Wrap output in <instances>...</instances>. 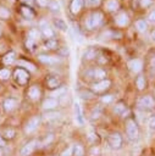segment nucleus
I'll use <instances>...</instances> for the list:
<instances>
[{"label":"nucleus","instance_id":"obj_43","mask_svg":"<svg viewBox=\"0 0 155 156\" xmlns=\"http://www.w3.org/2000/svg\"><path fill=\"white\" fill-rule=\"evenodd\" d=\"M21 1H22V2H24V4H27V6L33 4V0H21Z\"/></svg>","mask_w":155,"mask_h":156},{"label":"nucleus","instance_id":"obj_31","mask_svg":"<svg viewBox=\"0 0 155 156\" xmlns=\"http://www.w3.org/2000/svg\"><path fill=\"white\" fill-rule=\"evenodd\" d=\"M13 135H15V130H12V129H6V130L4 132V136H5V138L11 139V138H13Z\"/></svg>","mask_w":155,"mask_h":156},{"label":"nucleus","instance_id":"obj_33","mask_svg":"<svg viewBox=\"0 0 155 156\" xmlns=\"http://www.w3.org/2000/svg\"><path fill=\"white\" fill-rule=\"evenodd\" d=\"M66 93V89L62 87V88H60V89H57V90H55L54 93H52V96H61L62 94H65Z\"/></svg>","mask_w":155,"mask_h":156},{"label":"nucleus","instance_id":"obj_47","mask_svg":"<svg viewBox=\"0 0 155 156\" xmlns=\"http://www.w3.org/2000/svg\"><path fill=\"white\" fill-rule=\"evenodd\" d=\"M0 34H1V29H0Z\"/></svg>","mask_w":155,"mask_h":156},{"label":"nucleus","instance_id":"obj_45","mask_svg":"<svg viewBox=\"0 0 155 156\" xmlns=\"http://www.w3.org/2000/svg\"><path fill=\"white\" fill-rule=\"evenodd\" d=\"M151 38H153V39L155 40V29H154V30L151 32Z\"/></svg>","mask_w":155,"mask_h":156},{"label":"nucleus","instance_id":"obj_30","mask_svg":"<svg viewBox=\"0 0 155 156\" xmlns=\"http://www.w3.org/2000/svg\"><path fill=\"white\" fill-rule=\"evenodd\" d=\"M43 33H44V35L48 37V38H51V37L54 35L52 30H51L50 28H48V27H43Z\"/></svg>","mask_w":155,"mask_h":156},{"label":"nucleus","instance_id":"obj_1","mask_svg":"<svg viewBox=\"0 0 155 156\" xmlns=\"http://www.w3.org/2000/svg\"><path fill=\"white\" fill-rule=\"evenodd\" d=\"M103 22V13L101 12H93L92 15H89L85 20V26L89 29H94L96 27H99Z\"/></svg>","mask_w":155,"mask_h":156},{"label":"nucleus","instance_id":"obj_32","mask_svg":"<svg viewBox=\"0 0 155 156\" xmlns=\"http://www.w3.org/2000/svg\"><path fill=\"white\" fill-rule=\"evenodd\" d=\"M72 152H73V146H70V147H67L65 151H62L60 156H71Z\"/></svg>","mask_w":155,"mask_h":156},{"label":"nucleus","instance_id":"obj_46","mask_svg":"<svg viewBox=\"0 0 155 156\" xmlns=\"http://www.w3.org/2000/svg\"><path fill=\"white\" fill-rule=\"evenodd\" d=\"M0 156H1V150H0Z\"/></svg>","mask_w":155,"mask_h":156},{"label":"nucleus","instance_id":"obj_24","mask_svg":"<svg viewBox=\"0 0 155 156\" xmlns=\"http://www.w3.org/2000/svg\"><path fill=\"white\" fill-rule=\"evenodd\" d=\"M124 110H126V106H124L122 102L117 104V105L115 106V108H114V111H115L116 113H121V115H124Z\"/></svg>","mask_w":155,"mask_h":156},{"label":"nucleus","instance_id":"obj_4","mask_svg":"<svg viewBox=\"0 0 155 156\" xmlns=\"http://www.w3.org/2000/svg\"><path fill=\"white\" fill-rule=\"evenodd\" d=\"M109 144L112 149H118L122 144V138L118 133H112L110 136H109Z\"/></svg>","mask_w":155,"mask_h":156},{"label":"nucleus","instance_id":"obj_23","mask_svg":"<svg viewBox=\"0 0 155 156\" xmlns=\"http://www.w3.org/2000/svg\"><path fill=\"white\" fill-rule=\"evenodd\" d=\"M135 84H137V87H138L139 90L144 89V87H145V79H144V77L143 76H139L137 78V80H135Z\"/></svg>","mask_w":155,"mask_h":156},{"label":"nucleus","instance_id":"obj_13","mask_svg":"<svg viewBox=\"0 0 155 156\" xmlns=\"http://www.w3.org/2000/svg\"><path fill=\"white\" fill-rule=\"evenodd\" d=\"M57 106V101L56 99L54 98H49V99H45L44 102H43V108L44 110H52Z\"/></svg>","mask_w":155,"mask_h":156},{"label":"nucleus","instance_id":"obj_18","mask_svg":"<svg viewBox=\"0 0 155 156\" xmlns=\"http://www.w3.org/2000/svg\"><path fill=\"white\" fill-rule=\"evenodd\" d=\"M21 12H22V15H23L26 18H29V20H32V18L34 17V13H33L32 9H29L28 6H23V7L21 9Z\"/></svg>","mask_w":155,"mask_h":156},{"label":"nucleus","instance_id":"obj_6","mask_svg":"<svg viewBox=\"0 0 155 156\" xmlns=\"http://www.w3.org/2000/svg\"><path fill=\"white\" fill-rule=\"evenodd\" d=\"M39 122H40V119H39V117H32L29 121H28V123L26 124V128H24V132L26 133H32L33 130H35L37 129V127L39 126Z\"/></svg>","mask_w":155,"mask_h":156},{"label":"nucleus","instance_id":"obj_8","mask_svg":"<svg viewBox=\"0 0 155 156\" xmlns=\"http://www.w3.org/2000/svg\"><path fill=\"white\" fill-rule=\"evenodd\" d=\"M115 23H116L118 27H126V26H128V23H129V17H128V15L124 13V12L117 15L116 18H115Z\"/></svg>","mask_w":155,"mask_h":156},{"label":"nucleus","instance_id":"obj_34","mask_svg":"<svg viewBox=\"0 0 155 156\" xmlns=\"http://www.w3.org/2000/svg\"><path fill=\"white\" fill-rule=\"evenodd\" d=\"M85 58H88V60H90V58H93V57H95V51L93 50V49H90V50H88L87 52H85Z\"/></svg>","mask_w":155,"mask_h":156},{"label":"nucleus","instance_id":"obj_9","mask_svg":"<svg viewBox=\"0 0 155 156\" xmlns=\"http://www.w3.org/2000/svg\"><path fill=\"white\" fill-rule=\"evenodd\" d=\"M35 145H37V141L35 140H32V141L27 143L22 147V150H21V156H28V155H31L33 152V150L35 149Z\"/></svg>","mask_w":155,"mask_h":156},{"label":"nucleus","instance_id":"obj_44","mask_svg":"<svg viewBox=\"0 0 155 156\" xmlns=\"http://www.w3.org/2000/svg\"><path fill=\"white\" fill-rule=\"evenodd\" d=\"M0 145H1V146H4V145H5V141L2 140V138H1V136H0Z\"/></svg>","mask_w":155,"mask_h":156},{"label":"nucleus","instance_id":"obj_12","mask_svg":"<svg viewBox=\"0 0 155 156\" xmlns=\"http://www.w3.org/2000/svg\"><path fill=\"white\" fill-rule=\"evenodd\" d=\"M2 106H4V110L6 112H10V111H12L17 106V100L13 99V98H9V99H6L4 101V105Z\"/></svg>","mask_w":155,"mask_h":156},{"label":"nucleus","instance_id":"obj_11","mask_svg":"<svg viewBox=\"0 0 155 156\" xmlns=\"http://www.w3.org/2000/svg\"><path fill=\"white\" fill-rule=\"evenodd\" d=\"M38 58H39V61H41L43 63H48V65H54V63H57V62L60 61L57 57L49 56V55H44V54L39 55Z\"/></svg>","mask_w":155,"mask_h":156},{"label":"nucleus","instance_id":"obj_14","mask_svg":"<svg viewBox=\"0 0 155 156\" xmlns=\"http://www.w3.org/2000/svg\"><path fill=\"white\" fill-rule=\"evenodd\" d=\"M28 95H29V98L32 100H38L40 98V90H39V88L37 85L31 87L29 90H28Z\"/></svg>","mask_w":155,"mask_h":156},{"label":"nucleus","instance_id":"obj_27","mask_svg":"<svg viewBox=\"0 0 155 156\" xmlns=\"http://www.w3.org/2000/svg\"><path fill=\"white\" fill-rule=\"evenodd\" d=\"M73 151H74L76 156H83V154H84V150H83V147L81 145H76L73 147Z\"/></svg>","mask_w":155,"mask_h":156},{"label":"nucleus","instance_id":"obj_15","mask_svg":"<svg viewBox=\"0 0 155 156\" xmlns=\"http://www.w3.org/2000/svg\"><path fill=\"white\" fill-rule=\"evenodd\" d=\"M118 7H120V4H118L117 0H107V1L105 2V9H106L107 11H110V12L118 10Z\"/></svg>","mask_w":155,"mask_h":156},{"label":"nucleus","instance_id":"obj_25","mask_svg":"<svg viewBox=\"0 0 155 156\" xmlns=\"http://www.w3.org/2000/svg\"><path fill=\"white\" fill-rule=\"evenodd\" d=\"M56 40H54V39H49L46 43H45V49H49V50H51V49H55L56 48Z\"/></svg>","mask_w":155,"mask_h":156},{"label":"nucleus","instance_id":"obj_17","mask_svg":"<svg viewBox=\"0 0 155 156\" xmlns=\"http://www.w3.org/2000/svg\"><path fill=\"white\" fill-rule=\"evenodd\" d=\"M74 116H76V119L79 124H83L84 123V119H83V116H82V111H81V106L78 104H74Z\"/></svg>","mask_w":155,"mask_h":156},{"label":"nucleus","instance_id":"obj_22","mask_svg":"<svg viewBox=\"0 0 155 156\" xmlns=\"http://www.w3.org/2000/svg\"><path fill=\"white\" fill-rule=\"evenodd\" d=\"M48 85H49L50 88H59V85H60V79H59L57 77H50V78L48 79Z\"/></svg>","mask_w":155,"mask_h":156},{"label":"nucleus","instance_id":"obj_36","mask_svg":"<svg viewBox=\"0 0 155 156\" xmlns=\"http://www.w3.org/2000/svg\"><path fill=\"white\" fill-rule=\"evenodd\" d=\"M148 20H149L151 23H155V10H153V11L148 15Z\"/></svg>","mask_w":155,"mask_h":156},{"label":"nucleus","instance_id":"obj_41","mask_svg":"<svg viewBox=\"0 0 155 156\" xmlns=\"http://www.w3.org/2000/svg\"><path fill=\"white\" fill-rule=\"evenodd\" d=\"M149 126H150L151 128H155V117H153V118L149 121Z\"/></svg>","mask_w":155,"mask_h":156},{"label":"nucleus","instance_id":"obj_16","mask_svg":"<svg viewBox=\"0 0 155 156\" xmlns=\"http://www.w3.org/2000/svg\"><path fill=\"white\" fill-rule=\"evenodd\" d=\"M83 6V0H72L71 2V11L73 13H78Z\"/></svg>","mask_w":155,"mask_h":156},{"label":"nucleus","instance_id":"obj_29","mask_svg":"<svg viewBox=\"0 0 155 156\" xmlns=\"http://www.w3.org/2000/svg\"><path fill=\"white\" fill-rule=\"evenodd\" d=\"M101 0H85V5L89 6V7H95L100 4Z\"/></svg>","mask_w":155,"mask_h":156},{"label":"nucleus","instance_id":"obj_39","mask_svg":"<svg viewBox=\"0 0 155 156\" xmlns=\"http://www.w3.org/2000/svg\"><path fill=\"white\" fill-rule=\"evenodd\" d=\"M38 35H39V34H38V32H37L35 29H32V30L29 32V38H31V39H33V40H34V39H35V37H38Z\"/></svg>","mask_w":155,"mask_h":156},{"label":"nucleus","instance_id":"obj_38","mask_svg":"<svg viewBox=\"0 0 155 156\" xmlns=\"http://www.w3.org/2000/svg\"><path fill=\"white\" fill-rule=\"evenodd\" d=\"M151 2H153V0H140V5H142L143 7H148V6H150Z\"/></svg>","mask_w":155,"mask_h":156},{"label":"nucleus","instance_id":"obj_2","mask_svg":"<svg viewBox=\"0 0 155 156\" xmlns=\"http://www.w3.org/2000/svg\"><path fill=\"white\" fill-rule=\"evenodd\" d=\"M126 132H127V135L129 136V139H137L138 138L139 130H138L137 123L133 119H128L127 121V123H126Z\"/></svg>","mask_w":155,"mask_h":156},{"label":"nucleus","instance_id":"obj_35","mask_svg":"<svg viewBox=\"0 0 155 156\" xmlns=\"http://www.w3.org/2000/svg\"><path fill=\"white\" fill-rule=\"evenodd\" d=\"M101 101H103V102H106V104L111 102V101H112V95H104V96L101 98Z\"/></svg>","mask_w":155,"mask_h":156},{"label":"nucleus","instance_id":"obj_28","mask_svg":"<svg viewBox=\"0 0 155 156\" xmlns=\"http://www.w3.org/2000/svg\"><path fill=\"white\" fill-rule=\"evenodd\" d=\"M9 16H10L9 10L5 9V7H2V6H0V17L1 18H9Z\"/></svg>","mask_w":155,"mask_h":156},{"label":"nucleus","instance_id":"obj_10","mask_svg":"<svg viewBox=\"0 0 155 156\" xmlns=\"http://www.w3.org/2000/svg\"><path fill=\"white\" fill-rule=\"evenodd\" d=\"M110 84H111V83H110L109 79H103V80H100V82L93 84V89H94L95 91H103V90H106V89L110 87Z\"/></svg>","mask_w":155,"mask_h":156},{"label":"nucleus","instance_id":"obj_21","mask_svg":"<svg viewBox=\"0 0 155 156\" xmlns=\"http://www.w3.org/2000/svg\"><path fill=\"white\" fill-rule=\"evenodd\" d=\"M13 61H15V52H9V54H6V55L4 56V58H2V62H4L5 65H11Z\"/></svg>","mask_w":155,"mask_h":156},{"label":"nucleus","instance_id":"obj_3","mask_svg":"<svg viewBox=\"0 0 155 156\" xmlns=\"http://www.w3.org/2000/svg\"><path fill=\"white\" fill-rule=\"evenodd\" d=\"M154 105H155V100L149 95H145V96L140 98L139 101H138V106L143 110H150V108L154 107Z\"/></svg>","mask_w":155,"mask_h":156},{"label":"nucleus","instance_id":"obj_40","mask_svg":"<svg viewBox=\"0 0 155 156\" xmlns=\"http://www.w3.org/2000/svg\"><path fill=\"white\" fill-rule=\"evenodd\" d=\"M55 24H56V26H60L62 30H65V29H66V26H65V23H63V22H61L60 20H57V21H55Z\"/></svg>","mask_w":155,"mask_h":156},{"label":"nucleus","instance_id":"obj_37","mask_svg":"<svg viewBox=\"0 0 155 156\" xmlns=\"http://www.w3.org/2000/svg\"><path fill=\"white\" fill-rule=\"evenodd\" d=\"M26 45H27V48H28L29 50H33V45H34V40H33V39H31V38H28V40H27V43H26Z\"/></svg>","mask_w":155,"mask_h":156},{"label":"nucleus","instance_id":"obj_20","mask_svg":"<svg viewBox=\"0 0 155 156\" xmlns=\"http://www.w3.org/2000/svg\"><path fill=\"white\" fill-rule=\"evenodd\" d=\"M106 76V73H105V71H103V69H100V68H96V69H94L93 72H92V77L93 78H96V79H101L103 80V78Z\"/></svg>","mask_w":155,"mask_h":156},{"label":"nucleus","instance_id":"obj_26","mask_svg":"<svg viewBox=\"0 0 155 156\" xmlns=\"http://www.w3.org/2000/svg\"><path fill=\"white\" fill-rule=\"evenodd\" d=\"M10 77V71L7 69V68H2V69H0V79H7Z\"/></svg>","mask_w":155,"mask_h":156},{"label":"nucleus","instance_id":"obj_5","mask_svg":"<svg viewBox=\"0 0 155 156\" xmlns=\"http://www.w3.org/2000/svg\"><path fill=\"white\" fill-rule=\"evenodd\" d=\"M15 78H16V80H17L20 84H26L27 80H28V73H27L24 69L18 68V69L15 71Z\"/></svg>","mask_w":155,"mask_h":156},{"label":"nucleus","instance_id":"obj_7","mask_svg":"<svg viewBox=\"0 0 155 156\" xmlns=\"http://www.w3.org/2000/svg\"><path fill=\"white\" fill-rule=\"evenodd\" d=\"M128 67H129V69H131L132 72L138 73V72H140L142 68H143V62H142V60H139V58H133V60H131V61L128 62Z\"/></svg>","mask_w":155,"mask_h":156},{"label":"nucleus","instance_id":"obj_19","mask_svg":"<svg viewBox=\"0 0 155 156\" xmlns=\"http://www.w3.org/2000/svg\"><path fill=\"white\" fill-rule=\"evenodd\" d=\"M135 27H137V29H138L139 32H145V30L148 29V23H146L144 20H138V21L135 22Z\"/></svg>","mask_w":155,"mask_h":156},{"label":"nucleus","instance_id":"obj_42","mask_svg":"<svg viewBox=\"0 0 155 156\" xmlns=\"http://www.w3.org/2000/svg\"><path fill=\"white\" fill-rule=\"evenodd\" d=\"M41 6H45V5H48V0H37Z\"/></svg>","mask_w":155,"mask_h":156}]
</instances>
